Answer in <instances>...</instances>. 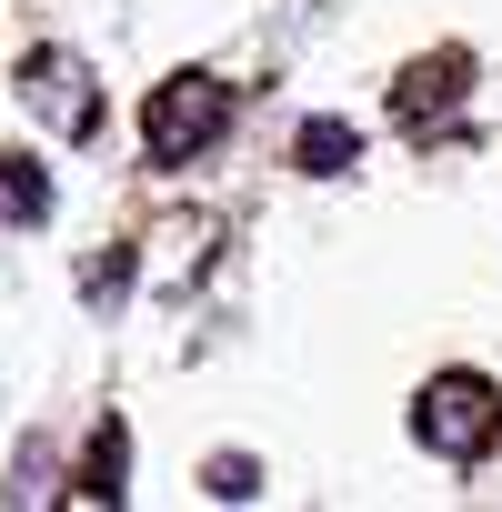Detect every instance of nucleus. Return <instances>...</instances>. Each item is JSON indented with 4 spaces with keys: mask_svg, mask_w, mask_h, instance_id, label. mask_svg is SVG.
Wrapping results in <instances>:
<instances>
[{
    "mask_svg": "<svg viewBox=\"0 0 502 512\" xmlns=\"http://www.w3.org/2000/svg\"><path fill=\"white\" fill-rule=\"evenodd\" d=\"M292 161H302L312 181H332V171H352V161H362V131L322 111V121H302V141H292Z\"/></svg>",
    "mask_w": 502,
    "mask_h": 512,
    "instance_id": "obj_6",
    "label": "nucleus"
},
{
    "mask_svg": "<svg viewBox=\"0 0 502 512\" xmlns=\"http://www.w3.org/2000/svg\"><path fill=\"white\" fill-rule=\"evenodd\" d=\"M121 292H131V251H91V262H81V302L121 312Z\"/></svg>",
    "mask_w": 502,
    "mask_h": 512,
    "instance_id": "obj_8",
    "label": "nucleus"
},
{
    "mask_svg": "<svg viewBox=\"0 0 502 512\" xmlns=\"http://www.w3.org/2000/svg\"><path fill=\"white\" fill-rule=\"evenodd\" d=\"M0 211L11 221H51V171L31 151H0Z\"/></svg>",
    "mask_w": 502,
    "mask_h": 512,
    "instance_id": "obj_7",
    "label": "nucleus"
},
{
    "mask_svg": "<svg viewBox=\"0 0 502 512\" xmlns=\"http://www.w3.org/2000/svg\"><path fill=\"white\" fill-rule=\"evenodd\" d=\"M412 442L432 452V462H482L492 442H502V392H492V372H432L422 392H412Z\"/></svg>",
    "mask_w": 502,
    "mask_h": 512,
    "instance_id": "obj_1",
    "label": "nucleus"
},
{
    "mask_svg": "<svg viewBox=\"0 0 502 512\" xmlns=\"http://www.w3.org/2000/svg\"><path fill=\"white\" fill-rule=\"evenodd\" d=\"M61 482V462H51V442H21V462H11V502H41Z\"/></svg>",
    "mask_w": 502,
    "mask_h": 512,
    "instance_id": "obj_9",
    "label": "nucleus"
},
{
    "mask_svg": "<svg viewBox=\"0 0 502 512\" xmlns=\"http://www.w3.org/2000/svg\"><path fill=\"white\" fill-rule=\"evenodd\" d=\"M452 101H462V51H442V61H412V71H402V121H412V131H422V121H442Z\"/></svg>",
    "mask_w": 502,
    "mask_h": 512,
    "instance_id": "obj_4",
    "label": "nucleus"
},
{
    "mask_svg": "<svg viewBox=\"0 0 502 512\" xmlns=\"http://www.w3.org/2000/svg\"><path fill=\"white\" fill-rule=\"evenodd\" d=\"M211 492H221V502H251V492H262V462H251V452H221V462H211Z\"/></svg>",
    "mask_w": 502,
    "mask_h": 512,
    "instance_id": "obj_10",
    "label": "nucleus"
},
{
    "mask_svg": "<svg viewBox=\"0 0 502 512\" xmlns=\"http://www.w3.org/2000/svg\"><path fill=\"white\" fill-rule=\"evenodd\" d=\"M71 492H81V502H121V492H131V432H121V422L91 432V462H81Z\"/></svg>",
    "mask_w": 502,
    "mask_h": 512,
    "instance_id": "obj_5",
    "label": "nucleus"
},
{
    "mask_svg": "<svg viewBox=\"0 0 502 512\" xmlns=\"http://www.w3.org/2000/svg\"><path fill=\"white\" fill-rule=\"evenodd\" d=\"M11 91H21V111H31V121H51L61 141H91V131H101V91H91V61H81V51H61V41L21 51Z\"/></svg>",
    "mask_w": 502,
    "mask_h": 512,
    "instance_id": "obj_3",
    "label": "nucleus"
},
{
    "mask_svg": "<svg viewBox=\"0 0 502 512\" xmlns=\"http://www.w3.org/2000/svg\"><path fill=\"white\" fill-rule=\"evenodd\" d=\"M221 131H231V81H211V71L151 81V101H141V151H151L161 171H181V161L211 151Z\"/></svg>",
    "mask_w": 502,
    "mask_h": 512,
    "instance_id": "obj_2",
    "label": "nucleus"
}]
</instances>
